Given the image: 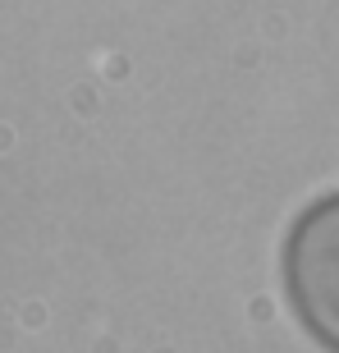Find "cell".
<instances>
[{
    "instance_id": "6da1fadb",
    "label": "cell",
    "mask_w": 339,
    "mask_h": 353,
    "mask_svg": "<svg viewBox=\"0 0 339 353\" xmlns=\"http://www.w3.org/2000/svg\"><path fill=\"white\" fill-rule=\"evenodd\" d=\"M280 266L298 326L326 353H339V193L316 197L298 211Z\"/></svg>"
}]
</instances>
